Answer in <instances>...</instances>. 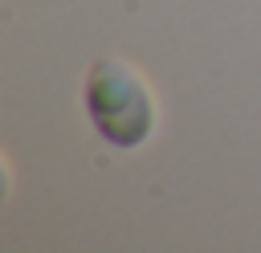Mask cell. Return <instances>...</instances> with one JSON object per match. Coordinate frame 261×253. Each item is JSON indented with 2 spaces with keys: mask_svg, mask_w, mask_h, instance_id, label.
I'll return each instance as SVG.
<instances>
[{
  "mask_svg": "<svg viewBox=\"0 0 261 253\" xmlns=\"http://www.w3.org/2000/svg\"><path fill=\"white\" fill-rule=\"evenodd\" d=\"M86 114L110 147L130 151L155 131V94L130 61L102 57L86 73Z\"/></svg>",
  "mask_w": 261,
  "mask_h": 253,
  "instance_id": "obj_1",
  "label": "cell"
}]
</instances>
